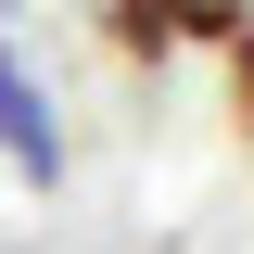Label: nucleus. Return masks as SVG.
Masks as SVG:
<instances>
[{
	"label": "nucleus",
	"mask_w": 254,
	"mask_h": 254,
	"mask_svg": "<svg viewBox=\"0 0 254 254\" xmlns=\"http://www.w3.org/2000/svg\"><path fill=\"white\" fill-rule=\"evenodd\" d=\"M0 51H13V0H0Z\"/></svg>",
	"instance_id": "nucleus-5"
},
{
	"label": "nucleus",
	"mask_w": 254,
	"mask_h": 254,
	"mask_svg": "<svg viewBox=\"0 0 254 254\" xmlns=\"http://www.w3.org/2000/svg\"><path fill=\"white\" fill-rule=\"evenodd\" d=\"M0 165H13L26 190H64V127H51V89H38L13 51H0Z\"/></svg>",
	"instance_id": "nucleus-1"
},
{
	"label": "nucleus",
	"mask_w": 254,
	"mask_h": 254,
	"mask_svg": "<svg viewBox=\"0 0 254 254\" xmlns=\"http://www.w3.org/2000/svg\"><path fill=\"white\" fill-rule=\"evenodd\" d=\"M76 13H89V38L127 64V76H165V64H178V26H165V0H76Z\"/></svg>",
	"instance_id": "nucleus-2"
},
{
	"label": "nucleus",
	"mask_w": 254,
	"mask_h": 254,
	"mask_svg": "<svg viewBox=\"0 0 254 254\" xmlns=\"http://www.w3.org/2000/svg\"><path fill=\"white\" fill-rule=\"evenodd\" d=\"M242 13H254V0H165L178 51H229V38H242Z\"/></svg>",
	"instance_id": "nucleus-3"
},
{
	"label": "nucleus",
	"mask_w": 254,
	"mask_h": 254,
	"mask_svg": "<svg viewBox=\"0 0 254 254\" xmlns=\"http://www.w3.org/2000/svg\"><path fill=\"white\" fill-rule=\"evenodd\" d=\"M216 76H229V127H254V13H242V38L216 51Z\"/></svg>",
	"instance_id": "nucleus-4"
}]
</instances>
